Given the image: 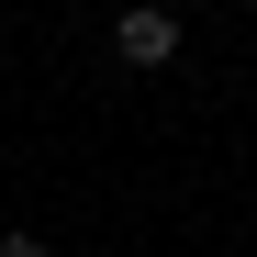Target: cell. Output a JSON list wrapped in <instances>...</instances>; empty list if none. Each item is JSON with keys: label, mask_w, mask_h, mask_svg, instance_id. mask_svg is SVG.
<instances>
[{"label": "cell", "mask_w": 257, "mask_h": 257, "mask_svg": "<svg viewBox=\"0 0 257 257\" xmlns=\"http://www.w3.org/2000/svg\"><path fill=\"white\" fill-rule=\"evenodd\" d=\"M112 56H123V67H168V56H179V12H146V0H123Z\"/></svg>", "instance_id": "6da1fadb"}, {"label": "cell", "mask_w": 257, "mask_h": 257, "mask_svg": "<svg viewBox=\"0 0 257 257\" xmlns=\"http://www.w3.org/2000/svg\"><path fill=\"white\" fill-rule=\"evenodd\" d=\"M0 257H45V235H0Z\"/></svg>", "instance_id": "7a4b0ae2"}, {"label": "cell", "mask_w": 257, "mask_h": 257, "mask_svg": "<svg viewBox=\"0 0 257 257\" xmlns=\"http://www.w3.org/2000/svg\"><path fill=\"white\" fill-rule=\"evenodd\" d=\"M146 12H190V0H146Z\"/></svg>", "instance_id": "3957f363"}]
</instances>
